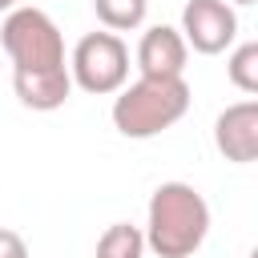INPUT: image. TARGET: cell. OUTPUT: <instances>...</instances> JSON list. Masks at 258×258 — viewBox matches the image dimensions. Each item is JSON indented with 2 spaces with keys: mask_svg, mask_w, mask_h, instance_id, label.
<instances>
[{
  "mask_svg": "<svg viewBox=\"0 0 258 258\" xmlns=\"http://www.w3.org/2000/svg\"><path fill=\"white\" fill-rule=\"evenodd\" d=\"M226 77H230L234 89H242V93H258V40H246V44H238V48L230 52V60H226Z\"/></svg>",
  "mask_w": 258,
  "mask_h": 258,
  "instance_id": "obj_10",
  "label": "cell"
},
{
  "mask_svg": "<svg viewBox=\"0 0 258 258\" xmlns=\"http://www.w3.org/2000/svg\"><path fill=\"white\" fill-rule=\"evenodd\" d=\"M177 32L185 36V44H189L194 52L218 56V52H226V48L234 44V36H238V12H234V4H226V0H189V4L181 8V28H177Z\"/></svg>",
  "mask_w": 258,
  "mask_h": 258,
  "instance_id": "obj_5",
  "label": "cell"
},
{
  "mask_svg": "<svg viewBox=\"0 0 258 258\" xmlns=\"http://www.w3.org/2000/svg\"><path fill=\"white\" fill-rule=\"evenodd\" d=\"M189 85L185 77H137L133 85L117 89L113 101V125L121 137L145 141L165 133L189 113Z\"/></svg>",
  "mask_w": 258,
  "mask_h": 258,
  "instance_id": "obj_2",
  "label": "cell"
},
{
  "mask_svg": "<svg viewBox=\"0 0 258 258\" xmlns=\"http://www.w3.org/2000/svg\"><path fill=\"white\" fill-rule=\"evenodd\" d=\"M93 12L109 32H129L145 24L149 0H93Z\"/></svg>",
  "mask_w": 258,
  "mask_h": 258,
  "instance_id": "obj_9",
  "label": "cell"
},
{
  "mask_svg": "<svg viewBox=\"0 0 258 258\" xmlns=\"http://www.w3.org/2000/svg\"><path fill=\"white\" fill-rule=\"evenodd\" d=\"M69 77L93 97H109L129 81V48L117 32H85L69 56Z\"/></svg>",
  "mask_w": 258,
  "mask_h": 258,
  "instance_id": "obj_4",
  "label": "cell"
},
{
  "mask_svg": "<svg viewBox=\"0 0 258 258\" xmlns=\"http://www.w3.org/2000/svg\"><path fill=\"white\" fill-rule=\"evenodd\" d=\"M141 254H145V234L129 222H113L97 238V258H141Z\"/></svg>",
  "mask_w": 258,
  "mask_h": 258,
  "instance_id": "obj_8",
  "label": "cell"
},
{
  "mask_svg": "<svg viewBox=\"0 0 258 258\" xmlns=\"http://www.w3.org/2000/svg\"><path fill=\"white\" fill-rule=\"evenodd\" d=\"M0 258H28V246L16 230H4L0 226Z\"/></svg>",
  "mask_w": 258,
  "mask_h": 258,
  "instance_id": "obj_11",
  "label": "cell"
},
{
  "mask_svg": "<svg viewBox=\"0 0 258 258\" xmlns=\"http://www.w3.org/2000/svg\"><path fill=\"white\" fill-rule=\"evenodd\" d=\"M0 44L12 60V73H56L69 69L64 60V36L56 20L44 8L16 4L0 24Z\"/></svg>",
  "mask_w": 258,
  "mask_h": 258,
  "instance_id": "obj_3",
  "label": "cell"
},
{
  "mask_svg": "<svg viewBox=\"0 0 258 258\" xmlns=\"http://www.w3.org/2000/svg\"><path fill=\"white\" fill-rule=\"evenodd\" d=\"M16 4H20V0H0V12H12Z\"/></svg>",
  "mask_w": 258,
  "mask_h": 258,
  "instance_id": "obj_12",
  "label": "cell"
},
{
  "mask_svg": "<svg viewBox=\"0 0 258 258\" xmlns=\"http://www.w3.org/2000/svg\"><path fill=\"white\" fill-rule=\"evenodd\" d=\"M226 4H254V0H226Z\"/></svg>",
  "mask_w": 258,
  "mask_h": 258,
  "instance_id": "obj_13",
  "label": "cell"
},
{
  "mask_svg": "<svg viewBox=\"0 0 258 258\" xmlns=\"http://www.w3.org/2000/svg\"><path fill=\"white\" fill-rule=\"evenodd\" d=\"M210 234V206L189 181H161L149 194L145 246L157 258H194Z\"/></svg>",
  "mask_w": 258,
  "mask_h": 258,
  "instance_id": "obj_1",
  "label": "cell"
},
{
  "mask_svg": "<svg viewBox=\"0 0 258 258\" xmlns=\"http://www.w3.org/2000/svg\"><path fill=\"white\" fill-rule=\"evenodd\" d=\"M189 60V44L177 28L169 24H153L141 32L137 40V69L141 77H181Z\"/></svg>",
  "mask_w": 258,
  "mask_h": 258,
  "instance_id": "obj_7",
  "label": "cell"
},
{
  "mask_svg": "<svg viewBox=\"0 0 258 258\" xmlns=\"http://www.w3.org/2000/svg\"><path fill=\"white\" fill-rule=\"evenodd\" d=\"M214 145L226 161L250 165L258 157V101L226 105L214 121Z\"/></svg>",
  "mask_w": 258,
  "mask_h": 258,
  "instance_id": "obj_6",
  "label": "cell"
}]
</instances>
